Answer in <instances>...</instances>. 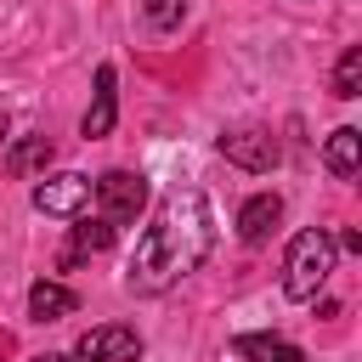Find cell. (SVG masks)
Masks as SVG:
<instances>
[{
	"mask_svg": "<svg viewBox=\"0 0 362 362\" xmlns=\"http://www.w3.org/2000/svg\"><path fill=\"white\" fill-rule=\"evenodd\" d=\"M215 243V221H209V204L198 187H181L158 204L153 226H141L136 249H130V266H124V288L130 294H164L175 288L187 272L204 266Z\"/></svg>",
	"mask_w": 362,
	"mask_h": 362,
	"instance_id": "6da1fadb",
	"label": "cell"
},
{
	"mask_svg": "<svg viewBox=\"0 0 362 362\" xmlns=\"http://www.w3.org/2000/svg\"><path fill=\"white\" fill-rule=\"evenodd\" d=\"M328 272H334V238L322 226H305L288 243V255H283V294L288 300H317V288L328 283Z\"/></svg>",
	"mask_w": 362,
	"mask_h": 362,
	"instance_id": "7a4b0ae2",
	"label": "cell"
},
{
	"mask_svg": "<svg viewBox=\"0 0 362 362\" xmlns=\"http://www.w3.org/2000/svg\"><path fill=\"white\" fill-rule=\"evenodd\" d=\"M221 158L226 164H238V170H255V175H266V170H277V158H283V147H277V136L266 130V124H232V130H221Z\"/></svg>",
	"mask_w": 362,
	"mask_h": 362,
	"instance_id": "3957f363",
	"label": "cell"
},
{
	"mask_svg": "<svg viewBox=\"0 0 362 362\" xmlns=\"http://www.w3.org/2000/svg\"><path fill=\"white\" fill-rule=\"evenodd\" d=\"M90 192H96L107 226H130V221L141 215V204H147V181H141L136 170H107L102 181H90Z\"/></svg>",
	"mask_w": 362,
	"mask_h": 362,
	"instance_id": "277c9868",
	"label": "cell"
},
{
	"mask_svg": "<svg viewBox=\"0 0 362 362\" xmlns=\"http://www.w3.org/2000/svg\"><path fill=\"white\" fill-rule=\"evenodd\" d=\"M90 204V175H79V170H62V175H45L40 187H34V209L40 215H79Z\"/></svg>",
	"mask_w": 362,
	"mask_h": 362,
	"instance_id": "5b68a950",
	"label": "cell"
},
{
	"mask_svg": "<svg viewBox=\"0 0 362 362\" xmlns=\"http://www.w3.org/2000/svg\"><path fill=\"white\" fill-rule=\"evenodd\" d=\"M74 356H79V362H136V356H141V334L124 328V322H102V328H90V334L74 345Z\"/></svg>",
	"mask_w": 362,
	"mask_h": 362,
	"instance_id": "8992f818",
	"label": "cell"
},
{
	"mask_svg": "<svg viewBox=\"0 0 362 362\" xmlns=\"http://www.w3.org/2000/svg\"><path fill=\"white\" fill-rule=\"evenodd\" d=\"M113 119H119V90H113V68L102 62L96 68V90H90V107H85V141H96V136H107L113 130Z\"/></svg>",
	"mask_w": 362,
	"mask_h": 362,
	"instance_id": "52a82bcc",
	"label": "cell"
},
{
	"mask_svg": "<svg viewBox=\"0 0 362 362\" xmlns=\"http://www.w3.org/2000/svg\"><path fill=\"white\" fill-rule=\"evenodd\" d=\"M277 221H283V198H277V192H255V198L238 209V238L255 249V243H266V238H272V226H277Z\"/></svg>",
	"mask_w": 362,
	"mask_h": 362,
	"instance_id": "ba28073f",
	"label": "cell"
},
{
	"mask_svg": "<svg viewBox=\"0 0 362 362\" xmlns=\"http://www.w3.org/2000/svg\"><path fill=\"white\" fill-rule=\"evenodd\" d=\"M68 311H79V294H74V288H62V283H51V277H40V283L28 288V317H34V322H62Z\"/></svg>",
	"mask_w": 362,
	"mask_h": 362,
	"instance_id": "9c48e42d",
	"label": "cell"
},
{
	"mask_svg": "<svg viewBox=\"0 0 362 362\" xmlns=\"http://www.w3.org/2000/svg\"><path fill=\"white\" fill-rule=\"evenodd\" d=\"M232 351L249 356V362H305V351L294 339H283V334H238Z\"/></svg>",
	"mask_w": 362,
	"mask_h": 362,
	"instance_id": "30bf717a",
	"label": "cell"
},
{
	"mask_svg": "<svg viewBox=\"0 0 362 362\" xmlns=\"http://www.w3.org/2000/svg\"><path fill=\"white\" fill-rule=\"evenodd\" d=\"M322 164H328L339 181H351L356 164H362V130H356V124H339V130L328 136V147H322Z\"/></svg>",
	"mask_w": 362,
	"mask_h": 362,
	"instance_id": "8fae6325",
	"label": "cell"
},
{
	"mask_svg": "<svg viewBox=\"0 0 362 362\" xmlns=\"http://www.w3.org/2000/svg\"><path fill=\"white\" fill-rule=\"evenodd\" d=\"M51 153H57L51 136H28V141H17V147L6 153V170H11V175H34V170L51 164Z\"/></svg>",
	"mask_w": 362,
	"mask_h": 362,
	"instance_id": "7c38bea8",
	"label": "cell"
},
{
	"mask_svg": "<svg viewBox=\"0 0 362 362\" xmlns=\"http://www.w3.org/2000/svg\"><path fill=\"white\" fill-rule=\"evenodd\" d=\"M113 232H119V226H107L102 215H96V221H79V226H74V249H68L62 260H79V255H102V249L113 243Z\"/></svg>",
	"mask_w": 362,
	"mask_h": 362,
	"instance_id": "4fadbf2b",
	"label": "cell"
},
{
	"mask_svg": "<svg viewBox=\"0 0 362 362\" xmlns=\"http://www.w3.org/2000/svg\"><path fill=\"white\" fill-rule=\"evenodd\" d=\"M334 96H339V102L362 96V45H345V51H339V68H334Z\"/></svg>",
	"mask_w": 362,
	"mask_h": 362,
	"instance_id": "5bb4252c",
	"label": "cell"
},
{
	"mask_svg": "<svg viewBox=\"0 0 362 362\" xmlns=\"http://www.w3.org/2000/svg\"><path fill=\"white\" fill-rule=\"evenodd\" d=\"M141 11H147L153 28H175L187 17V0H141Z\"/></svg>",
	"mask_w": 362,
	"mask_h": 362,
	"instance_id": "9a60e30c",
	"label": "cell"
},
{
	"mask_svg": "<svg viewBox=\"0 0 362 362\" xmlns=\"http://www.w3.org/2000/svg\"><path fill=\"white\" fill-rule=\"evenodd\" d=\"M34 362H68V356H51V351H45V356H34Z\"/></svg>",
	"mask_w": 362,
	"mask_h": 362,
	"instance_id": "2e32d148",
	"label": "cell"
},
{
	"mask_svg": "<svg viewBox=\"0 0 362 362\" xmlns=\"http://www.w3.org/2000/svg\"><path fill=\"white\" fill-rule=\"evenodd\" d=\"M0 141H6V119H0Z\"/></svg>",
	"mask_w": 362,
	"mask_h": 362,
	"instance_id": "e0dca14e",
	"label": "cell"
}]
</instances>
